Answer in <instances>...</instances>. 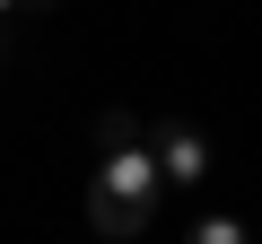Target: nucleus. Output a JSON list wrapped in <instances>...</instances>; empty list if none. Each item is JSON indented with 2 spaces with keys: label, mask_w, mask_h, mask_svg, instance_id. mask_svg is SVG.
Wrapping results in <instances>:
<instances>
[{
  "label": "nucleus",
  "mask_w": 262,
  "mask_h": 244,
  "mask_svg": "<svg viewBox=\"0 0 262 244\" xmlns=\"http://www.w3.org/2000/svg\"><path fill=\"white\" fill-rule=\"evenodd\" d=\"M166 201V166L158 149H122V157H96V183H88V227L105 244H131V235H149Z\"/></svg>",
  "instance_id": "nucleus-1"
},
{
  "label": "nucleus",
  "mask_w": 262,
  "mask_h": 244,
  "mask_svg": "<svg viewBox=\"0 0 262 244\" xmlns=\"http://www.w3.org/2000/svg\"><path fill=\"white\" fill-rule=\"evenodd\" d=\"M149 149H158V166H166V183H201L210 175V131H192V122H149Z\"/></svg>",
  "instance_id": "nucleus-2"
},
{
  "label": "nucleus",
  "mask_w": 262,
  "mask_h": 244,
  "mask_svg": "<svg viewBox=\"0 0 262 244\" xmlns=\"http://www.w3.org/2000/svg\"><path fill=\"white\" fill-rule=\"evenodd\" d=\"M122 149H149V122L131 105H105L96 113V157H122Z\"/></svg>",
  "instance_id": "nucleus-3"
},
{
  "label": "nucleus",
  "mask_w": 262,
  "mask_h": 244,
  "mask_svg": "<svg viewBox=\"0 0 262 244\" xmlns=\"http://www.w3.org/2000/svg\"><path fill=\"white\" fill-rule=\"evenodd\" d=\"M192 244H253V227H245V218H227V209H210V218L192 227Z\"/></svg>",
  "instance_id": "nucleus-4"
},
{
  "label": "nucleus",
  "mask_w": 262,
  "mask_h": 244,
  "mask_svg": "<svg viewBox=\"0 0 262 244\" xmlns=\"http://www.w3.org/2000/svg\"><path fill=\"white\" fill-rule=\"evenodd\" d=\"M9 9H27V0H0V18H9Z\"/></svg>",
  "instance_id": "nucleus-5"
},
{
  "label": "nucleus",
  "mask_w": 262,
  "mask_h": 244,
  "mask_svg": "<svg viewBox=\"0 0 262 244\" xmlns=\"http://www.w3.org/2000/svg\"><path fill=\"white\" fill-rule=\"evenodd\" d=\"M27 9H53V0H27Z\"/></svg>",
  "instance_id": "nucleus-6"
},
{
  "label": "nucleus",
  "mask_w": 262,
  "mask_h": 244,
  "mask_svg": "<svg viewBox=\"0 0 262 244\" xmlns=\"http://www.w3.org/2000/svg\"><path fill=\"white\" fill-rule=\"evenodd\" d=\"M0 70H9V44H0Z\"/></svg>",
  "instance_id": "nucleus-7"
}]
</instances>
